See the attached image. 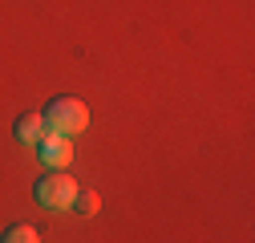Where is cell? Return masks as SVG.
I'll use <instances>...</instances> for the list:
<instances>
[{
    "instance_id": "4",
    "label": "cell",
    "mask_w": 255,
    "mask_h": 243,
    "mask_svg": "<svg viewBox=\"0 0 255 243\" xmlns=\"http://www.w3.org/2000/svg\"><path fill=\"white\" fill-rule=\"evenodd\" d=\"M12 134H16V142H20V146H37V142L49 134V126H45V118H41V114H20Z\"/></svg>"
},
{
    "instance_id": "2",
    "label": "cell",
    "mask_w": 255,
    "mask_h": 243,
    "mask_svg": "<svg viewBox=\"0 0 255 243\" xmlns=\"http://www.w3.org/2000/svg\"><path fill=\"white\" fill-rule=\"evenodd\" d=\"M33 199L45 207V211H69L73 207V199H77V182H73V174H45L37 187H33Z\"/></svg>"
},
{
    "instance_id": "6",
    "label": "cell",
    "mask_w": 255,
    "mask_h": 243,
    "mask_svg": "<svg viewBox=\"0 0 255 243\" xmlns=\"http://www.w3.org/2000/svg\"><path fill=\"white\" fill-rule=\"evenodd\" d=\"M73 207L81 211V215H98V207H102V199L93 195V191H77V199H73Z\"/></svg>"
},
{
    "instance_id": "1",
    "label": "cell",
    "mask_w": 255,
    "mask_h": 243,
    "mask_svg": "<svg viewBox=\"0 0 255 243\" xmlns=\"http://www.w3.org/2000/svg\"><path fill=\"white\" fill-rule=\"evenodd\" d=\"M41 118H45L49 134H65V138H73V134H81V130L89 126V110H85V102H77V98H53Z\"/></svg>"
},
{
    "instance_id": "5",
    "label": "cell",
    "mask_w": 255,
    "mask_h": 243,
    "mask_svg": "<svg viewBox=\"0 0 255 243\" xmlns=\"http://www.w3.org/2000/svg\"><path fill=\"white\" fill-rule=\"evenodd\" d=\"M4 243H41V239H37V231H33V227L16 223V227H8V231H4Z\"/></svg>"
},
{
    "instance_id": "3",
    "label": "cell",
    "mask_w": 255,
    "mask_h": 243,
    "mask_svg": "<svg viewBox=\"0 0 255 243\" xmlns=\"http://www.w3.org/2000/svg\"><path fill=\"white\" fill-rule=\"evenodd\" d=\"M37 158L45 162V166H69L73 162V138H65V134H45L41 142H37Z\"/></svg>"
}]
</instances>
